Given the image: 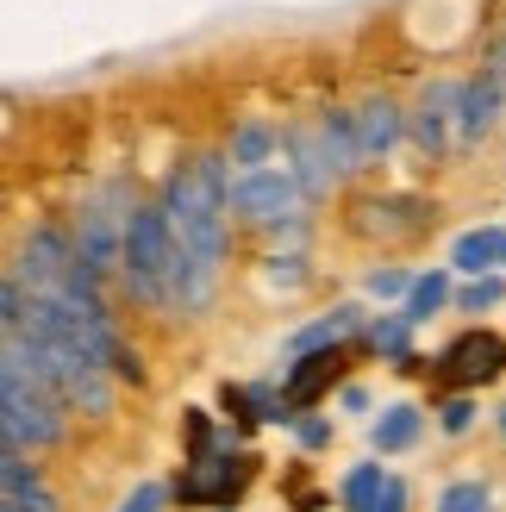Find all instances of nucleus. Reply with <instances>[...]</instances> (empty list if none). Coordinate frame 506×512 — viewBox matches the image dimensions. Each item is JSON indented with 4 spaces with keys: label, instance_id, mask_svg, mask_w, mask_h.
Instances as JSON below:
<instances>
[{
    "label": "nucleus",
    "instance_id": "obj_1",
    "mask_svg": "<svg viewBox=\"0 0 506 512\" xmlns=\"http://www.w3.org/2000/svg\"><path fill=\"white\" fill-rule=\"evenodd\" d=\"M0 438H7L13 450H25V456H32V450H57L69 438L63 400L50 394L7 344H0Z\"/></svg>",
    "mask_w": 506,
    "mask_h": 512
},
{
    "label": "nucleus",
    "instance_id": "obj_2",
    "mask_svg": "<svg viewBox=\"0 0 506 512\" xmlns=\"http://www.w3.org/2000/svg\"><path fill=\"white\" fill-rule=\"evenodd\" d=\"M169 219L157 200H132L125 213V238H119V281L138 306H163V269H169Z\"/></svg>",
    "mask_w": 506,
    "mask_h": 512
},
{
    "label": "nucleus",
    "instance_id": "obj_3",
    "mask_svg": "<svg viewBox=\"0 0 506 512\" xmlns=\"http://www.w3.org/2000/svg\"><path fill=\"white\" fill-rule=\"evenodd\" d=\"M125 213H132V194L125 182H107L100 194H88L69 219V244H75V263L94 269L100 281L119 275V238H125Z\"/></svg>",
    "mask_w": 506,
    "mask_h": 512
},
{
    "label": "nucleus",
    "instance_id": "obj_4",
    "mask_svg": "<svg viewBox=\"0 0 506 512\" xmlns=\"http://www.w3.org/2000/svg\"><path fill=\"white\" fill-rule=\"evenodd\" d=\"M307 200L294 194V182L282 169H244L232 194H225V213L244 219V225H257V232H275V225H294V219H307L300 213Z\"/></svg>",
    "mask_w": 506,
    "mask_h": 512
},
{
    "label": "nucleus",
    "instance_id": "obj_5",
    "mask_svg": "<svg viewBox=\"0 0 506 512\" xmlns=\"http://www.w3.org/2000/svg\"><path fill=\"white\" fill-rule=\"evenodd\" d=\"M69 269H75V244H69V225H57V219L32 225V232H25V244H19V263H13L19 288H25V294H63Z\"/></svg>",
    "mask_w": 506,
    "mask_h": 512
},
{
    "label": "nucleus",
    "instance_id": "obj_6",
    "mask_svg": "<svg viewBox=\"0 0 506 512\" xmlns=\"http://www.w3.org/2000/svg\"><path fill=\"white\" fill-rule=\"evenodd\" d=\"M450 113H457V82H425L419 100H413V113H407V138L419 144V157L425 163H444L450 150H457V138H450Z\"/></svg>",
    "mask_w": 506,
    "mask_h": 512
},
{
    "label": "nucleus",
    "instance_id": "obj_7",
    "mask_svg": "<svg viewBox=\"0 0 506 512\" xmlns=\"http://www.w3.org/2000/svg\"><path fill=\"white\" fill-rule=\"evenodd\" d=\"M500 107H506V82H500L494 69L457 82V113H450V138H457V150H469L475 138H482L488 125L500 119Z\"/></svg>",
    "mask_w": 506,
    "mask_h": 512
},
{
    "label": "nucleus",
    "instance_id": "obj_8",
    "mask_svg": "<svg viewBox=\"0 0 506 512\" xmlns=\"http://www.w3.org/2000/svg\"><path fill=\"white\" fill-rule=\"evenodd\" d=\"M350 119H357V150H363V169L369 163H388L400 138H407V107H400L394 94H369L363 107H350Z\"/></svg>",
    "mask_w": 506,
    "mask_h": 512
},
{
    "label": "nucleus",
    "instance_id": "obj_9",
    "mask_svg": "<svg viewBox=\"0 0 506 512\" xmlns=\"http://www.w3.org/2000/svg\"><path fill=\"white\" fill-rule=\"evenodd\" d=\"M282 157H288V182H294V194L300 200H325L338 182H332V169H325V157H319V144H313V125H282Z\"/></svg>",
    "mask_w": 506,
    "mask_h": 512
},
{
    "label": "nucleus",
    "instance_id": "obj_10",
    "mask_svg": "<svg viewBox=\"0 0 506 512\" xmlns=\"http://www.w3.org/2000/svg\"><path fill=\"white\" fill-rule=\"evenodd\" d=\"M506 375V344L494 331H469L444 350V381H463V388H482V381Z\"/></svg>",
    "mask_w": 506,
    "mask_h": 512
},
{
    "label": "nucleus",
    "instance_id": "obj_11",
    "mask_svg": "<svg viewBox=\"0 0 506 512\" xmlns=\"http://www.w3.org/2000/svg\"><path fill=\"white\" fill-rule=\"evenodd\" d=\"M313 144H319L325 169H332V182H350V175L363 169L357 119H350V107H319V119H313Z\"/></svg>",
    "mask_w": 506,
    "mask_h": 512
},
{
    "label": "nucleus",
    "instance_id": "obj_12",
    "mask_svg": "<svg viewBox=\"0 0 506 512\" xmlns=\"http://www.w3.org/2000/svg\"><path fill=\"white\" fill-rule=\"evenodd\" d=\"M357 213H363V219H357V232H369V238H413V232H425V225H432V207H425L419 194L363 200Z\"/></svg>",
    "mask_w": 506,
    "mask_h": 512
},
{
    "label": "nucleus",
    "instance_id": "obj_13",
    "mask_svg": "<svg viewBox=\"0 0 506 512\" xmlns=\"http://www.w3.org/2000/svg\"><path fill=\"white\" fill-rule=\"evenodd\" d=\"M338 369H344V350H338V344H332V350H307V356H294V369H288V381H282V394H288L294 413H300V406H313L325 388H332Z\"/></svg>",
    "mask_w": 506,
    "mask_h": 512
},
{
    "label": "nucleus",
    "instance_id": "obj_14",
    "mask_svg": "<svg viewBox=\"0 0 506 512\" xmlns=\"http://www.w3.org/2000/svg\"><path fill=\"white\" fill-rule=\"evenodd\" d=\"M275 150H282V125H269L263 113H250V119H238V125H232L225 163H238V175H244V169H269Z\"/></svg>",
    "mask_w": 506,
    "mask_h": 512
},
{
    "label": "nucleus",
    "instance_id": "obj_15",
    "mask_svg": "<svg viewBox=\"0 0 506 512\" xmlns=\"http://www.w3.org/2000/svg\"><path fill=\"white\" fill-rule=\"evenodd\" d=\"M500 256H506V232H500V225H475V232H463L457 244H450V269H463V275H494Z\"/></svg>",
    "mask_w": 506,
    "mask_h": 512
},
{
    "label": "nucleus",
    "instance_id": "obj_16",
    "mask_svg": "<svg viewBox=\"0 0 506 512\" xmlns=\"http://www.w3.org/2000/svg\"><path fill=\"white\" fill-rule=\"evenodd\" d=\"M450 288H457V281H450V269L413 275V281H407V294H400V319H407V325H425V319H438L444 306H450Z\"/></svg>",
    "mask_w": 506,
    "mask_h": 512
},
{
    "label": "nucleus",
    "instance_id": "obj_17",
    "mask_svg": "<svg viewBox=\"0 0 506 512\" xmlns=\"http://www.w3.org/2000/svg\"><path fill=\"white\" fill-rule=\"evenodd\" d=\"M350 331H363V306H338V313H325V319H313V325H300L294 338H288V350L294 356H307V350H332V344H344Z\"/></svg>",
    "mask_w": 506,
    "mask_h": 512
},
{
    "label": "nucleus",
    "instance_id": "obj_18",
    "mask_svg": "<svg viewBox=\"0 0 506 512\" xmlns=\"http://www.w3.org/2000/svg\"><path fill=\"white\" fill-rule=\"evenodd\" d=\"M363 338H369L375 356H388V363H400V369H419V356H413V325L400 319V313L363 319Z\"/></svg>",
    "mask_w": 506,
    "mask_h": 512
},
{
    "label": "nucleus",
    "instance_id": "obj_19",
    "mask_svg": "<svg viewBox=\"0 0 506 512\" xmlns=\"http://www.w3.org/2000/svg\"><path fill=\"white\" fill-rule=\"evenodd\" d=\"M419 425H425V413L400 400V406H388V413L375 419L369 438H375V450H382V456H400V450H413V444H419Z\"/></svg>",
    "mask_w": 506,
    "mask_h": 512
},
{
    "label": "nucleus",
    "instance_id": "obj_20",
    "mask_svg": "<svg viewBox=\"0 0 506 512\" xmlns=\"http://www.w3.org/2000/svg\"><path fill=\"white\" fill-rule=\"evenodd\" d=\"M450 300H457L463 313H494V306L506 300V281H500V269L494 275H469L463 288H450Z\"/></svg>",
    "mask_w": 506,
    "mask_h": 512
},
{
    "label": "nucleus",
    "instance_id": "obj_21",
    "mask_svg": "<svg viewBox=\"0 0 506 512\" xmlns=\"http://www.w3.org/2000/svg\"><path fill=\"white\" fill-rule=\"evenodd\" d=\"M438 512H494V488L488 481H450L438 494Z\"/></svg>",
    "mask_w": 506,
    "mask_h": 512
},
{
    "label": "nucleus",
    "instance_id": "obj_22",
    "mask_svg": "<svg viewBox=\"0 0 506 512\" xmlns=\"http://www.w3.org/2000/svg\"><path fill=\"white\" fill-rule=\"evenodd\" d=\"M382 475H388L382 463H357V469L344 475V488H338V500H344L350 512H363V506L375 500V488H382Z\"/></svg>",
    "mask_w": 506,
    "mask_h": 512
},
{
    "label": "nucleus",
    "instance_id": "obj_23",
    "mask_svg": "<svg viewBox=\"0 0 506 512\" xmlns=\"http://www.w3.org/2000/svg\"><path fill=\"white\" fill-rule=\"evenodd\" d=\"M32 488H44V469L32 463V456H7V463H0V494L7 500H19V494H32Z\"/></svg>",
    "mask_w": 506,
    "mask_h": 512
},
{
    "label": "nucleus",
    "instance_id": "obj_24",
    "mask_svg": "<svg viewBox=\"0 0 506 512\" xmlns=\"http://www.w3.org/2000/svg\"><path fill=\"white\" fill-rule=\"evenodd\" d=\"M269 281H275V288H307V256H300V250L269 256Z\"/></svg>",
    "mask_w": 506,
    "mask_h": 512
},
{
    "label": "nucleus",
    "instance_id": "obj_25",
    "mask_svg": "<svg viewBox=\"0 0 506 512\" xmlns=\"http://www.w3.org/2000/svg\"><path fill=\"white\" fill-rule=\"evenodd\" d=\"M407 269H394V263H382V269H369V294L375 300H400V294H407Z\"/></svg>",
    "mask_w": 506,
    "mask_h": 512
},
{
    "label": "nucleus",
    "instance_id": "obj_26",
    "mask_svg": "<svg viewBox=\"0 0 506 512\" xmlns=\"http://www.w3.org/2000/svg\"><path fill=\"white\" fill-rule=\"evenodd\" d=\"M413 500H407V481L400 475H382V488H375V500L363 506V512H407Z\"/></svg>",
    "mask_w": 506,
    "mask_h": 512
},
{
    "label": "nucleus",
    "instance_id": "obj_27",
    "mask_svg": "<svg viewBox=\"0 0 506 512\" xmlns=\"http://www.w3.org/2000/svg\"><path fill=\"white\" fill-rule=\"evenodd\" d=\"M163 506H169V488H163V481H144V488H132V494L119 500V512H163Z\"/></svg>",
    "mask_w": 506,
    "mask_h": 512
},
{
    "label": "nucleus",
    "instance_id": "obj_28",
    "mask_svg": "<svg viewBox=\"0 0 506 512\" xmlns=\"http://www.w3.org/2000/svg\"><path fill=\"white\" fill-rule=\"evenodd\" d=\"M294 438H300V450H325V444H332V419L300 413V419H294Z\"/></svg>",
    "mask_w": 506,
    "mask_h": 512
},
{
    "label": "nucleus",
    "instance_id": "obj_29",
    "mask_svg": "<svg viewBox=\"0 0 506 512\" xmlns=\"http://www.w3.org/2000/svg\"><path fill=\"white\" fill-rule=\"evenodd\" d=\"M444 431H450V438H463V431L475 425V400L469 394H457V400H444V419H438Z\"/></svg>",
    "mask_w": 506,
    "mask_h": 512
},
{
    "label": "nucleus",
    "instance_id": "obj_30",
    "mask_svg": "<svg viewBox=\"0 0 506 512\" xmlns=\"http://www.w3.org/2000/svg\"><path fill=\"white\" fill-rule=\"evenodd\" d=\"M338 400H344V413H369V388H344Z\"/></svg>",
    "mask_w": 506,
    "mask_h": 512
},
{
    "label": "nucleus",
    "instance_id": "obj_31",
    "mask_svg": "<svg viewBox=\"0 0 506 512\" xmlns=\"http://www.w3.org/2000/svg\"><path fill=\"white\" fill-rule=\"evenodd\" d=\"M482 69H494V75H500V82H506V38H500V44H494V57H488V63H482Z\"/></svg>",
    "mask_w": 506,
    "mask_h": 512
},
{
    "label": "nucleus",
    "instance_id": "obj_32",
    "mask_svg": "<svg viewBox=\"0 0 506 512\" xmlns=\"http://www.w3.org/2000/svg\"><path fill=\"white\" fill-rule=\"evenodd\" d=\"M494 425H500V444H506V406H500V413H494Z\"/></svg>",
    "mask_w": 506,
    "mask_h": 512
},
{
    "label": "nucleus",
    "instance_id": "obj_33",
    "mask_svg": "<svg viewBox=\"0 0 506 512\" xmlns=\"http://www.w3.org/2000/svg\"><path fill=\"white\" fill-rule=\"evenodd\" d=\"M7 456H19V450H13V444H7V438H0V463H7Z\"/></svg>",
    "mask_w": 506,
    "mask_h": 512
},
{
    "label": "nucleus",
    "instance_id": "obj_34",
    "mask_svg": "<svg viewBox=\"0 0 506 512\" xmlns=\"http://www.w3.org/2000/svg\"><path fill=\"white\" fill-rule=\"evenodd\" d=\"M500 269H506V256H500Z\"/></svg>",
    "mask_w": 506,
    "mask_h": 512
}]
</instances>
